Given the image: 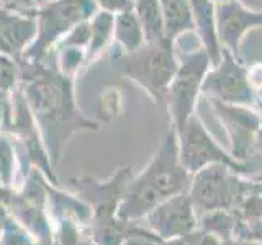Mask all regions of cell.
I'll list each match as a JSON object with an SVG mask.
<instances>
[{"label": "cell", "mask_w": 262, "mask_h": 245, "mask_svg": "<svg viewBox=\"0 0 262 245\" xmlns=\"http://www.w3.org/2000/svg\"><path fill=\"white\" fill-rule=\"evenodd\" d=\"M213 2H226V0H213Z\"/></svg>", "instance_id": "cell-30"}, {"label": "cell", "mask_w": 262, "mask_h": 245, "mask_svg": "<svg viewBox=\"0 0 262 245\" xmlns=\"http://www.w3.org/2000/svg\"><path fill=\"white\" fill-rule=\"evenodd\" d=\"M257 144H259V147L262 149V128L257 131Z\"/></svg>", "instance_id": "cell-27"}, {"label": "cell", "mask_w": 262, "mask_h": 245, "mask_svg": "<svg viewBox=\"0 0 262 245\" xmlns=\"http://www.w3.org/2000/svg\"><path fill=\"white\" fill-rule=\"evenodd\" d=\"M221 245H262V242H259V240H248V239H244V240H231V239H228V240L221 242Z\"/></svg>", "instance_id": "cell-25"}, {"label": "cell", "mask_w": 262, "mask_h": 245, "mask_svg": "<svg viewBox=\"0 0 262 245\" xmlns=\"http://www.w3.org/2000/svg\"><path fill=\"white\" fill-rule=\"evenodd\" d=\"M162 240L159 239L158 235L152 234L151 231H147L144 234H135L129 235L128 239L123 240L121 245H161Z\"/></svg>", "instance_id": "cell-24"}, {"label": "cell", "mask_w": 262, "mask_h": 245, "mask_svg": "<svg viewBox=\"0 0 262 245\" xmlns=\"http://www.w3.org/2000/svg\"><path fill=\"white\" fill-rule=\"evenodd\" d=\"M113 33L115 38H117V41L123 46L126 53H133L146 43L143 27L139 23L135 10L120 12L115 16Z\"/></svg>", "instance_id": "cell-19"}, {"label": "cell", "mask_w": 262, "mask_h": 245, "mask_svg": "<svg viewBox=\"0 0 262 245\" xmlns=\"http://www.w3.org/2000/svg\"><path fill=\"white\" fill-rule=\"evenodd\" d=\"M210 65L213 64L205 49L185 54V57L179 62L177 72L170 82L166 96V105L169 106V113L174 121L172 128L177 134L185 128L188 118L195 114L196 98L202 90L203 79L210 70Z\"/></svg>", "instance_id": "cell-8"}, {"label": "cell", "mask_w": 262, "mask_h": 245, "mask_svg": "<svg viewBox=\"0 0 262 245\" xmlns=\"http://www.w3.org/2000/svg\"><path fill=\"white\" fill-rule=\"evenodd\" d=\"M202 92L208 98L225 102L229 105H249L252 103V87L249 70L236 61V57L221 47V59L203 79Z\"/></svg>", "instance_id": "cell-10"}, {"label": "cell", "mask_w": 262, "mask_h": 245, "mask_svg": "<svg viewBox=\"0 0 262 245\" xmlns=\"http://www.w3.org/2000/svg\"><path fill=\"white\" fill-rule=\"evenodd\" d=\"M179 67L174 56V44L144 43L133 53H126L120 59L123 76L135 80L159 105L166 103L167 90Z\"/></svg>", "instance_id": "cell-4"}, {"label": "cell", "mask_w": 262, "mask_h": 245, "mask_svg": "<svg viewBox=\"0 0 262 245\" xmlns=\"http://www.w3.org/2000/svg\"><path fill=\"white\" fill-rule=\"evenodd\" d=\"M46 182L48 178L33 167L18 190L10 191L5 208L41 245H54V223L48 211Z\"/></svg>", "instance_id": "cell-5"}, {"label": "cell", "mask_w": 262, "mask_h": 245, "mask_svg": "<svg viewBox=\"0 0 262 245\" xmlns=\"http://www.w3.org/2000/svg\"><path fill=\"white\" fill-rule=\"evenodd\" d=\"M177 137L180 162L190 175L211 165V163H225L236 172L244 170L239 162L229 157L216 144V141L208 134V131L205 129L203 122L196 114H192L188 118L185 128L177 134Z\"/></svg>", "instance_id": "cell-9"}, {"label": "cell", "mask_w": 262, "mask_h": 245, "mask_svg": "<svg viewBox=\"0 0 262 245\" xmlns=\"http://www.w3.org/2000/svg\"><path fill=\"white\" fill-rule=\"evenodd\" d=\"M115 28V16L110 12H98L90 20V39L87 44V57L94 59L108 46Z\"/></svg>", "instance_id": "cell-20"}, {"label": "cell", "mask_w": 262, "mask_h": 245, "mask_svg": "<svg viewBox=\"0 0 262 245\" xmlns=\"http://www.w3.org/2000/svg\"><path fill=\"white\" fill-rule=\"evenodd\" d=\"M133 10L143 27L147 44L167 43L164 38V23L159 0H133Z\"/></svg>", "instance_id": "cell-17"}, {"label": "cell", "mask_w": 262, "mask_h": 245, "mask_svg": "<svg viewBox=\"0 0 262 245\" xmlns=\"http://www.w3.org/2000/svg\"><path fill=\"white\" fill-rule=\"evenodd\" d=\"M144 219L149 231L161 240L179 239L196 229L195 208L187 191L161 203L147 212Z\"/></svg>", "instance_id": "cell-11"}, {"label": "cell", "mask_w": 262, "mask_h": 245, "mask_svg": "<svg viewBox=\"0 0 262 245\" xmlns=\"http://www.w3.org/2000/svg\"><path fill=\"white\" fill-rule=\"evenodd\" d=\"M2 231H4V224L0 223V237H2Z\"/></svg>", "instance_id": "cell-28"}, {"label": "cell", "mask_w": 262, "mask_h": 245, "mask_svg": "<svg viewBox=\"0 0 262 245\" xmlns=\"http://www.w3.org/2000/svg\"><path fill=\"white\" fill-rule=\"evenodd\" d=\"M95 0H53L38 12V33L25 51L28 62H39L54 41L95 15Z\"/></svg>", "instance_id": "cell-7"}, {"label": "cell", "mask_w": 262, "mask_h": 245, "mask_svg": "<svg viewBox=\"0 0 262 245\" xmlns=\"http://www.w3.org/2000/svg\"><path fill=\"white\" fill-rule=\"evenodd\" d=\"M231 170L234 168L225 163H211L193 174L188 194L195 209L202 212L234 209L246 196L251 194L252 185L239 180Z\"/></svg>", "instance_id": "cell-6"}, {"label": "cell", "mask_w": 262, "mask_h": 245, "mask_svg": "<svg viewBox=\"0 0 262 245\" xmlns=\"http://www.w3.org/2000/svg\"><path fill=\"white\" fill-rule=\"evenodd\" d=\"M164 38L167 43L174 44V41L187 31H195V18L190 0H159Z\"/></svg>", "instance_id": "cell-16"}, {"label": "cell", "mask_w": 262, "mask_h": 245, "mask_svg": "<svg viewBox=\"0 0 262 245\" xmlns=\"http://www.w3.org/2000/svg\"><path fill=\"white\" fill-rule=\"evenodd\" d=\"M161 245H187L185 240L182 237H179V239H170V240H162Z\"/></svg>", "instance_id": "cell-26"}, {"label": "cell", "mask_w": 262, "mask_h": 245, "mask_svg": "<svg viewBox=\"0 0 262 245\" xmlns=\"http://www.w3.org/2000/svg\"><path fill=\"white\" fill-rule=\"evenodd\" d=\"M192 175L184 168L179 155V137L169 129L149 163L139 175L131 178L118 206V217L138 223L161 203L188 191Z\"/></svg>", "instance_id": "cell-2"}, {"label": "cell", "mask_w": 262, "mask_h": 245, "mask_svg": "<svg viewBox=\"0 0 262 245\" xmlns=\"http://www.w3.org/2000/svg\"><path fill=\"white\" fill-rule=\"evenodd\" d=\"M48 191V211L53 223L57 220H72L80 227H89L92 220V208L80 200L74 191H64L59 185L46 182Z\"/></svg>", "instance_id": "cell-15"}, {"label": "cell", "mask_w": 262, "mask_h": 245, "mask_svg": "<svg viewBox=\"0 0 262 245\" xmlns=\"http://www.w3.org/2000/svg\"><path fill=\"white\" fill-rule=\"evenodd\" d=\"M20 157L16 141L8 131H0V183L18 190Z\"/></svg>", "instance_id": "cell-18"}, {"label": "cell", "mask_w": 262, "mask_h": 245, "mask_svg": "<svg viewBox=\"0 0 262 245\" xmlns=\"http://www.w3.org/2000/svg\"><path fill=\"white\" fill-rule=\"evenodd\" d=\"M0 245H41L35 237H33L27 229L20 226L10 216L4 223L2 237H0Z\"/></svg>", "instance_id": "cell-21"}, {"label": "cell", "mask_w": 262, "mask_h": 245, "mask_svg": "<svg viewBox=\"0 0 262 245\" xmlns=\"http://www.w3.org/2000/svg\"><path fill=\"white\" fill-rule=\"evenodd\" d=\"M216 114L221 119V125L228 129L229 139L233 144V157L243 160L248 154L252 137L260 129V119L256 113L243 108L241 105H229L225 102L210 98Z\"/></svg>", "instance_id": "cell-13"}, {"label": "cell", "mask_w": 262, "mask_h": 245, "mask_svg": "<svg viewBox=\"0 0 262 245\" xmlns=\"http://www.w3.org/2000/svg\"><path fill=\"white\" fill-rule=\"evenodd\" d=\"M262 27V12L251 10L237 0L215 4V30L218 43L233 56H239L244 35L249 30Z\"/></svg>", "instance_id": "cell-12"}, {"label": "cell", "mask_w": 262, "mask_h": 245, "mask_svg": "<svg viewBox=\"0 0 262 245\" xmlns=\"http://www.w3.org/2000/svg\"><path fill=\"white\" fill-rule=\"evenodd\" d=\"M133 178V168L121 165L115 168L106 180H97L90 175H80L69 180L71 190L92 208V220L87 227L89 234H105L117 229L123 219L118 217V206Z\"/></svg>", "instance_id": "cell-3"}, {"label": "cell", "mask_w": 262, "mask_h": 245, "mask_svg": "<svg viewBox=\"0 0 262 245\" xmlns=\"http://www.w3.org/2000/svg\"><path fill=\"white\" fill-rule=\"evenodd\" d=\"M97 5H100L105 12L120 13L126 10H133V0H95Z\"/></svg>", "instance_id": "cell-23"}, {"label": "cell", "mask_w": 262, "mask_h": 245, "mask_svg": "<svg viewBox=\"0 0 262 245\" xmlns=\"http://www.w3.org/2000/svg\"><path fill=\"white\" fill-rule=\"evenodd\" d=\"M31 67L33 70L25 76L28 85L23 95L53 165H57L69 139L77 131L97 129L98 122L84 116L77 108L69 76L39 67L38 62H33Z\"/></svg>", "instance_id": "cell-1"}, {"label": "cell", "mask_w": 262, "mask_h": 245, "mask_svg": "<svg viewBox=\"0 0 262 245\" xmlns=\"http://www.w3.org/2000/svg\"><path fill=\"white\" fill-rule=\"evenodd\" d=\"M38 2H53V0H38Z\"/></svg>", "instance_id": "cell-29"}, {"label": "cell", "mask_w": 262, "mask_h": 245, "mask_svg": "<svg viewBox=\"0 0 262 245\" xmlns=\"http://www.w3.org/2000/svg\"><path fill=\"white\" fill-rule=\"evenodd\" d=\"M182 239L187 245H221L220 239L215 234H210L207 231H192L190 234L184 235Z\"/></svg>", "instance_id": "cell-22"}, {"label": "cell", "mask_w": 262, "mask_h": 245, "mask_svg": "<svg viewBox=\"0 0 262 245\" xmlns=\"http://www.w3.org/2000/svg\"><path fill=\"white\" fill-rule=\"evenodd\" d=\"M38 24L33 18L0 10V53L18 57L35 41Z\"/></svg>", "instance_id": "cell-14"}]
</instances>
